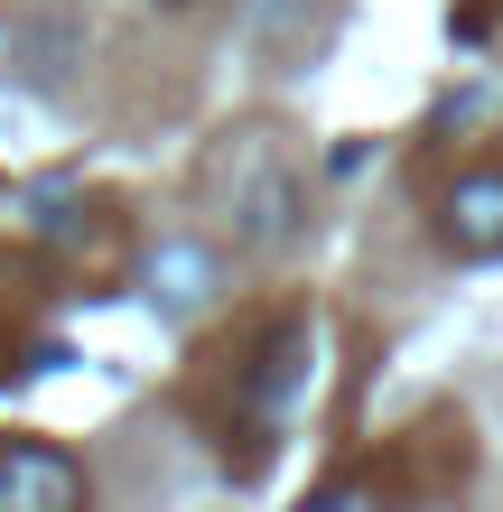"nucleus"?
Segmentation results:
<instances>
[{
	"mask_svg": "<svg viewBox=\"0 0 503 512\" xmlns=\"http://www.w3.org/2000/svg\"><path fill=\"white\" fill-rule=\"evenodd\" d=\"M299 177H289V159H271V149H243V168L224 177V215H233V243L243 252H280L289 233H299Z\"/></svg>",
	"mask_w": 503,
	"mask_h": 512,
	"instance_id": "1",
	"label": "nucleus"
},
{
	"mask_svg": "<svg viewBox=\"0 0 503 512\" xmlns=\"http://www.w3.org/2000/svg\"><path fill=\"white\" fill-rule=\"evenodd\" d=\"M308 391H317V326H308V317H280L271 336H261L252 373H243V401H252L261 419H289Z\"/></svg>",
	"mask_w": 503,
	"mask_h": 512,
	"instance_id": "2",
	"label": "nucleus"
},
{
	"mask_svg": "<svg viewBox=\"0 0 503 512\" xmlns=\"http://www.w3.org/2000/svg\"><path fill=\"white\" fill-rule=\"evenodd\" d=\"M84 466L66 447H0V512H75Z\"/></svg>",
	"mask_w": 503,
	"mask_h": 512,
	"instance_id": "3",
	"label": "nucleus"
},
{
	"mask_svg": "<svg viewBox=\"0 0 503 512\" xmlns=\"http://www.w3.org/2000/svg\"><path fill=\"white\" fill-rule=\"evenodd\" d=\"M438 243L457 261H494L503 252V168H476L438 196Z\"/></svg>",
	"mask_w": 503,
	"mask_h": 512,
	"instance_id": "4",
	"label": "nucleus"
},
{
	"mask_svg": "<svg viewBox=\"0 0 503 512\" xmlns=\"http://www.w3.org/2000/svg\"><path fill=\"white\" fill-rule=\"evenodd\" d=\"M215 280H224V270H215L205 243H159L150 261H140V289H150L159 317H205V308H215Z\"/></svg>",
	"mask_w": 503,
	"mask_h": 512,
	"instance_id": "5",
	"label": "nucleus"
},
{
	"mask_svg": "<svg viewBox=\"0 0 503 512\" xmlns=\"http://www.w3.org/2000/svg\"><path fill=\"white\" fill-rule=\"evenodd\" d=\"M308 28H317V0H243V47L261 56H308Z\"/></svg>",
	"mask_w": 503,
	"mask_h": 512,
	"instance_id": "6",
	"label": "nucleus"
}]
</instances>
